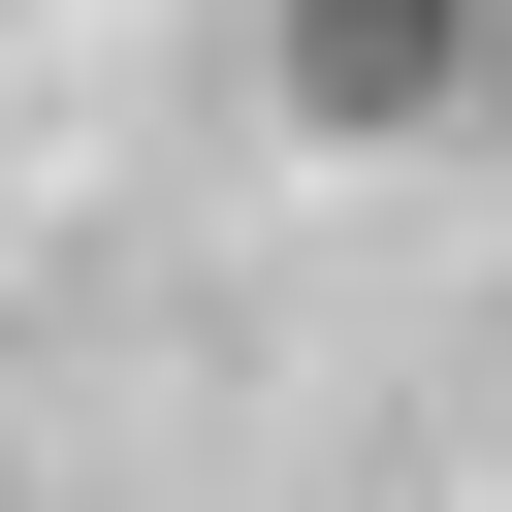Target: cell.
Wrapping results in <instances>:
<instances>
[{
    "mask_svg": "<svg viewBox=\"0 0 512 512\" xmlns=\"http://www.w3.org/2000/svg\"><path fill=\"white\" fill-rule=\"evenodd\" d=\"M480 64H512V0H288V96L320 128H448Z\"/></svg>",
    "mask_w": 512,
    "mask_h": 512,
    "instance_id": "obj_1",
    "label": "cell"
}]
</instances>
